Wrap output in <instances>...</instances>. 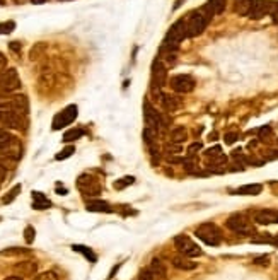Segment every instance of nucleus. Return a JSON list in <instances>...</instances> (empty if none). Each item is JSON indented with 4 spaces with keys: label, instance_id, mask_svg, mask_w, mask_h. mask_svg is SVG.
<instances>
[{
    "label": "nucleus",
    "instance_id": "f257e3e1",
    "mask_svg": "<svg viewBox=\"0 0 278 280\" xmlns=\"http://www.w3.org/2000/svg\"><path fill=\"white\" fill-rule=\"evenodd\" d=\"M22 157L21 140L10 130L0 128V164L7 169H12Z\"/></svg>",
    "mask_w": 278,
    "mask_h": 280
},
{
    "label": "nucleus",
    "instance_id": "f03ea898",
    "mask_svg": "<svg viewBox=\"0 0 278 280\" xmlns=\"http://www.w3.org/2000/svg\"><path fill=\"white\" fill-rule=\"evenodd\" d=\"M186 29H188V38H196L200 36L207 29V26L210 24V21L214 17L210 16V12L205 9V5L195 9L188 14L186 17Z\"/></svg>",
    "mask_w": 278,
    "mask_h": 280
},
{
    "label": "nucleus",
    "instance_id": "7ed1b4c3",
    "mask_svg": "<svg viewBox=\"0 0 278 280\" xmlns=\"http://www.w3.org/2000/svg\"><path fill=\"white\" fill-rule=\"evenodd\" d=\"M0 111H14V113L28 114L29 101L22 94H0Z\"/></svg>",
    "mask_w": 278,
    "mask_h": 280
},
{
    "label": "nucleus",
    "instance_id": "20e7f679",
    "mask_svg": "<svg viewBox=\"0 0 278 280\" xmlns=\"http://www.w3.org/2000/svg\"><path fill=\"white\" fill-rule=\"evenodd\" d=\"M195 236L198 237L200 241H203L208 246H219L222 243V232L215 224L212 222H205V224L198 225L195 229Z\"/></svg>",
    "mask_w": 278,
    "mask_h": 280
},
{
    "label": "nucleus",
    "instance_id": "39448f33",
    "mask_svg": "<svg viewBox=\"0 0 278 280\" xmlns=\"http://www.w3.org/2000/svg\"><path fill=\"white\" fill-rule=\"evenodd\" d=\"M144 121L147 128H154L157 132H161V130H164L167 126V120L162 116V113H159V111L154 108L149 99L144 101Z\"/></svg>",
    "mask_w": 278,
    "mask_h": 280
},
{
    "label": "nucleus",
    "instance_id": "423d86ee",
    "mask_svg": "<svg viewBox=\"0 0 278 280\" xmlns=\"http://www.w3.org/2000/svg\"><path fill=\"white\" fill-rule=\"evenodd\" d=\"M184 38H188V29H186V19H177L174 24L167 29L164 41L162 43L171 45V47H177L184 41Z\"/></svg>",
    "mask_w": 278,
    "mask_h": 280
},
{
    "label": "nucleus",
    "instance_id": "0eeeda50",
    "mask_svg": "<svg viewBox=\"0 0 278 280\" xmlns=\"http://www.w3.org/2000/svg\"><path fill=\"white\" fill-rule=\"evenodd\" d=\"M21 89V79L15 68H5L0 72V94H14Z\"/></svg>",
    "mask_w": 278,
    "mask_h": 280
},
{
    "label": "nucleus",
    "instance_id": "6e6552de",
    "mask_svg": "<svg viewBox=\"0 0 278 280\" xmlns=\"http://www.w3.org/2000/svg\"><path fill=\"white\" fill-rule=\"evenodd\" d=\"M77 188H79V191L84 197H98L103 191V186L98 181V178H94L92 174H87V172L77 178Z\"/></svg>",
    "mask_w": 278,
    "mask_h": 280
},
{
    "label": "nucleus",
    "instance_id": "1a4fd4ad",
    "mask_svg": "<svg viewBox=\"0 0 278 280\" xmlns=\"http://www.w3.org/2000/svg\"><path fill=\"white\" fill-rule=\"evenodd\" d=\"M0 125L7 130H26L28 126V118L26 114L14 113V111H0Z\"/></svg>",
    "mask_w": 278,
    "mask_h": 280
},
{
    "label": "nucleus",
    "instance_id": "9d476101",
    "mask_svg": "<svg viewBox=\"0 0 278 280\" xmlns=\"http://www.w3.org/2000/svg\"><path fill=\"white\" fill-rule=\"evenodd\" d=\"M174 246L181 255L188 256V258H196V256H202V249L198 244L188 237L186 234H177L174 237Z\"/></svg>",
    "mask_w": 278,
    "mask_h": 280
},
{
    "label": "nucleus",
    "instance_id": "9b49d317",
    "mask_svg": "<svg viewBox=\"0 0 278 280\" xmlns=\"http://www.w3.org/2000/svg\"><path fill=\"white\" fill-rule=\"evenodd\" d=\"M225 224L235 234H241V236L253 234V224H251L248 216H244V214H232V216L227 219Z\"/></svg>",
    "mask_w": 278,
    "mask_h": 280
},
{
    "label": "nucleus",
    "instance_id": "f8f14e48",
    "mask_svg": "<svg viewBox=\"0 0 278 280\" xmlns=\"http://www.w3.org/2000/svg\"><path fill=\"white\" fill-rule=\"evenodd\" d=\"M195 86H196L195 79L188 74H177V75H172V77L169 79V87H171V89L177 94L191 93V91L195 89Z\"/></svg>",
    "mask_w": 278,
    "mask_h": 280
},
{
    "label": "nucleus",
    "instance_id": "ddd939ff",
    "mask_svg": "<svg viewBox=\"0 0 278 280\" xmlns=\"http://www.w3.org/2000/svg\"><path fill=\"white\" fill-rule=\"evenodd\" d=\"M77 114H79V108H77V105H68L67 108H63L60 113L55 114L52 128L53 130H61L63 126H68L70 123H73V120L77 118Z\"/></svg>",
    "mask_w": 278,
    "mask_h": 280
},
{
    "label": "nucleus",
    "instance_id": "4468645a",
    "mask_svg": "<svg viewBox=\"0 0 278 280\" xmlns=\"http://www.w3.org/2000/svg\"><path fill=\"white\" fill-rule=\"evenodd\" d=\"M166 82H167V68L156 58L152 63V89H162Z\"/></svg>",
    "mask_w": 278,
    "mask_h": 280
},
{
    "label": "nucleus",
    "instance_id": "2eb2a0df",
    "mask_svg": "<svg viewBox=\"0 0 278 280\" xmlns=\"http://www.w3.org/2000/svg\"><path fill=\"white\" fill-rule=\"evenodd\" d=\"M270 9H272V0H254L248 17L253 21H260V19L268 16Z\"/></svg>",
    "mask_w": 278,
    "mask_h": 280
},
{
    "label": "nucleus",
    "instance_id": "dca6fc26",
    "mask_svg": "<svg viewBox=\"0 0 278 280\" xmlns=\"http://www.w3.org/2000/svg\"><path fill=\"white\" fill-rule=\"evenodd\" d=\"M152 93L159 99L162 110L167 111V113H174V111L179 108V101H177V98H174L172 94H164L161 89H152Z\"/></svg>",
    "mask_w": 278,
    "mask_h": 280
},
{
    "label": "nucleus",
    "instance_id": "f3484780",
    "mask_svg": "<svg viewBox=\"0 0 278 280\" xmlns=\"http://www.w3.org/2000/svg\"><path fill=\"white\" fill-rule=\"evenodd\" d=\"M254 222L260 225L278 224V212L273 209H261L254 212Z\"/></svg>",
    "mask_w": 278,
    "mask_h": 280
},
{
    "label": "nucleus",
    "instance_id": "a211bd4d",
    "mask_svg": "<svg viewBox=\"0 0 278 280\" xmlns=\"http://www.w3.org/2000/svg\"><path fill=\"white\" fill-rule=\"evenodd\" d=\"M205 159H207V163H208V166H210V168H217V166L225 164L227 157L222 152V147H220V145H214L212 149L205 151Z\"/></svg>",
    "mask_w": 278,
    "mask_h": 280
},
{
    "label": "nucleus",
    "instance_id": "6ab92c4d",
    "mask_svg": "<svg viewBox=\"0 0 278 280\" xmlns=\"http://www.w3.org/2000/svg\"><path fill=\"white\" fill-rule=\"evenodd\" d=\"M86 209L89 210V212H101V214L114 212L113 207H111L108 202H104V200H89L86 203Z\"/></svg>",
    "mask_w": 278,
    "mask_h": 280
},
{
    "label": "nucleus",
    "instance_id": "aec40b11",
    "mask_svg": "<svg viewBox=\"0 0 278 280\" xmlns=\"http://www.w3.org/2000/svg\"><path fill=\"white\" fill-rule=\"evenodd\" d=\"M31 197H33V209L46 210V209H50V207H52L50 198L46 197L45 193H41V191H33V193H31Z\"/></svg>",
    "mask_w": 278,
    "mask_h": 280
},
{
    "label": "nucleus",
    "instance_id": "412c9836",
    "mask_svg": "<svg viewBox=\"0 0 278 280\" xmlns=\"http://www.w3.org/2000/svg\"><path fill=\"white\" fill-rule=\"evenodd\" d=\"M172 265H174L176 268H179V270H195L196 268V263L193 262L191 258H188V256H184V255H176V256H172Z\"/></svg>",
    "mask_w": 278,
    "mask_h": 280
},
{
    "label": "nucleus",
    "instance_id": "4be33fe9",
    "mask_svg": "<svg viewBox=\"0 0 278 280\" xmlns=\"http://www.w3.org/2000/svg\"><path fill=\"white\" fill-rule=\"evenodd\" d=\"M263 191V186L260 183H253V185H242L234 191L235 195H242V197H256Z\"/></svg>",
    "mask_w": 278,
    "mask_h": 280
},
{
    "label": "nucleus",
    "instance_id": "5701e85b",
    "mask_svg": "<svg viewBox=\"0 0 278 280\" xmlns=\"http://www.w3.org/2000/svg\"><path fill=\"white\" fill-rule=\"evenodd\" d=\"M225 7H227V0H207L205 3V9L210 12L212 17L220 16L225 10Z\"/></svg>",
    "mask_w": 278,
    "mask_h": 280
},
{
    "label": "nucleus",
    "instance_id": "b1692460",
    "mask_svg": "<svg viewBox=\"0 0 278 280\" xmlns=\"http://www.w3.org/2000/svg\"><path fill=\"white\" fill-rule=\"evenodd\" d=\"M150 272L154 274V277L159 280H167V270H166V265L161 262L159 258H154L150 262Z\"/></svg>",
    "mask_w": 278,
    "mask_h": 280
},
{
    "label": "nucleus",
    "instance_id": "393cba45",
    "mask_svg": "<svg viewBox=\"0 0 278 280\" xmlns=\"http://www.w3.org/2000/svg\"><path fill=\"white\" fill-rule=\"evenodd\" d=\"M186 140H188V130L184 126H174L171 130V133H169V142H172V144L181 145Z\"/></svg>",
    "mask_w": 278,
    "mask_h": 280
},
{
    "label": "nucleus",
    "instance_id": "a878e982",
    "mask_svg": "<svg viewBox=\"0 0 278 280\" xmlns=\"http://www.w3.org/2000/svg\"><path fill=\"white\" fill-rule=\"evenodd\" d=\"M253 2L254 0H234L232 2L234 12L242 17H248L251 12V7H253Z\"/></svg>",
    "mask_w": 278,
    "mask_h": 280
},
{
    "label": "nucleus",
    "instance_id": "bb28decb",
    "mask_svg": "<svg viewBox=\"0 0 278 280\" xmlns=\"http://www.w3.org/2000/svg\"><path fill=\"white\" fill-rule=\"evenodd\" d=\"M84 133H86V130L84 128H70L67 130V132L63 133V142H67V144H70L73 140H79L80 137H84Z\"/></svg>",
    "mask_w": 278,
    "mask_h": 280
},
{
    "label": "nucleus",
    "instance_id": "cd10ccee",
    "mask_svg": "<svg viewBox=\"0 0 278 280\" xmlns=\"http://www.w3.org/2000/svg\"><path fill=\"white\" fill-rule=\"evenodd\" d=\"M72 249H73V251H77V253H82V255L86 256V258H87L91 263H96V262H98V256H96L94 253H92L91 248L82 246V244H73Z\"/></svg>",
    "mask_w": 278,
    "mask_h": 280
},
{
    "label": "nucleus",
    "instance_id": "c85d7f7f",
    "mask_svg": "<svg viewBox=\"0 0 278 280\" xmlns=\"http://www.w3.org/2000/svg\"><path fill=\"white\" fill-rule=\"evenodd\" d=\"M21 188H22L21 185H15V186L12 188V190H10L9 193H7L5 197H3V200H2V202H3V203H12V202L15 200V198H17V195L21 193Z\"/></svg>",
    "mask_w": 278,
    "mask_h": 280
},
{
    "label": "nucleus",
    "instance_id": "c756f323",
    "mask_svg": "<svg viewBox=\"0 0 278 280\" xmlns=\"http://www.w3.org/2000/svg\"><path fill=\"white\" fill-rule=\"evenodd\" d=\"M73 152H75V147H73V145H67V147L63 149V151H60L58 154L55 156V159L56 161H63V159H68V157H70Z\"/></svg>",
    "mask_w": 278,
    "mask_h": 280
},
{
    "label": "nucleus",
    "instance_id": "7c9ffc66",
    "mask_svg": "<svg viewBox=\"0 0 278 280\" xmlns=\"http://www.w3.org/2000/svg\"><path fill=\"white\" fill-rule=\"evenodd\" d=\"M133 181H135V178H133V176H125V178L118 179V181L114 183V188H116V190H123V188H126V186L133 185Z\"/></svg>",
    "mask_w": 278,
    "mask_h": 280
},
{
    "label": "nucleus",
    "instance_id": "2f4dec72",
    "mask_svg": "<svg viewBox=\"0 0 278 280\" xmlns=\"http://www.w3.org/2000/svg\"><path fill=\"white\" fill-rule=\"evenodd\" d=\"M14 29H15V22L14 21L0 22V34H10Z\"/></svg>",
    "mask_w": 278,
    "mask_h": 280
},
{
    "label": "nucleus",
    "instance_id": "473e14b6",
    "mask_svg": "<svg viewBox=\"0 0 278 280\" xmlns=\"http://www.w3.org/2000/svg\"><path fill=\"white\" fill-rule=\"evenodd\" d=\"M34 234H36V231H34V227L33 225H28V227L24 229V239H26V243L31 244L34 241Z\"/></svg>",
    "mask_w": 278,
    "mask_h": 280
},
{
    "label": "nucleus",
    "instance_id": "72a5a7b5",
    "mask_svg": "<svg viewBox=\"0 0 278 280\" xmlns=\"http://www.w3.org/2000/svg\"><path fill=\"white\" fill-rule=\"evenodd\" d=\"M33 280H58V277H56L55 272H45V274L36 275Z\"/></svg>",
    "mask_w": 278,
    "mask_h": 280
},
{
    "label": "nucleus",
    "instance_id": "f704fd0d",
    "mask_svg": "<svg viewBox=\"0 0 278 280\" xmlns=\"http://www.w3.org/2000/svg\"><path fill=\"white\" fill-rule=\"evenodd\" d=\"M202 151V142H193V144L188 147V156L190 157H195L196 152Z\"/></svg>",
    "mask_w": 278,
    "mask_h": 280
},
{
    "label": "nucleus",
    "instance_id": "c9c22d12",
    "mask_svg": "<svg viewBox=\"0 0 278 280\" xmlns=\"http://www.w3.org/2000/svg\"><path fill=\"white\" fill-rule=\"evenodd\" d=\"M270 17H272V21L278 24V0L277 2H272V9H270Z\"/></svg>",
    "mask_w": 278,
    "mask_h": 280
},
{
    "label": "nucleus",
    "instance_id": "e433bc0d",
    "mask_svg": "<svg viewBox=\"0 0 278 280\" xmlns=\"http://www.w3.org/2000/svg\"><path fill=\"white\" fill-rule=\"evenodd\" d=\"M237 139H239V133L237 132H229V133H225V137H223V140H225L227 145H232Z\"/></svg>",
    "mask_w": 278,
    "mask_h": 280
},
{
    "label": "nucleus",
    "instance_id": "4c0bfd02",
    "mask_svg": "<svg viewBox=\"0 0 278 280\" xmlns=\"http://www.w3.org/2000/svg\"><path fill=\"white\" fill-rule=\"evenodd\" d=\"M138 280H157L154 277V274L150 272V268H147V270H142L140 275H138Z\"/></svg>",
    "mask_w": 278,
    "mask_h": 280
},
{
    "label": "nucleus",
    "instance_id": "58836bf2",
    "mask_svg": "<svg viewBox=\"0 0 278 280\" xmlns=\"http://www.w3.org/2000/svg\"><path fill=\"white\" fill-rule=\"evenodd\" d=\"M270 133H272V126H268V125L261 126V128L258 130V135H260V139H265V137H268Z\"/></svg>",
    "mask_w": 278,
    "mask_h": 280
},
{
    "label": "nucleus",
    "instance_id": "ea45409f",
    "mask_svg": "<svg viewBox=\"0 0 278 280\" xmlns=\"http://www.w3.org/2000/svg\"><path fill=\"white\" fill-rule=\"evenodd\" d=\"M254 263H256V265H263V267H266V265H270V256H268V255L258 256V258H254Z\"/></svg>",
    "mask_w": 278,
    "mask_h": 280
},
{
    "label": "nucleus",
    "instance_id": "a19ab883",
    "mask_svg": "<svg viewBox=\"0 0 278 280\" xmlns=\"http://www.w3.org/2000/svg\"><path fill=\"white\" fill-rule=\"evenodd\" d=\"M5 176H7V168L0 164V185H2V183L5 181Z\"/></svg>",
    "mask_w": 278,
    "mask_h": 280
},
{
    "label": "nucleus",
    "instance_id": "79ce46f5",
    "mask_svg": "<svg viewBox=\"0 0 278 280\" xmlns=\"http://www.w3.org/2000/svg\"><path fill=\"white\" fill-rule=\"evenodd\" d=\"M5 65H7V58L0 53V72L5 70Z\"/></svg>",
    "mask_w": 278,
    "mask_h": 280
},
{
    "label": "nucleus",
    "instance_id": "37998d69",
    "mask_svg": "<svg viewBox=\"0 0 278 280\" xmlns=\"http://www.w3.org/2000/svg\"><path fill=\"white\" fill-rule=\"evenodd\" d=\"M266 154V159H278V151H268Z\"/></svg>",
    "mask_w": 278,
    "mask_h": 280
},
{
    "label": "nucleus",
    "instance_id": "c03bdc74",
    "mask_svg": "<svg viewBox=\"0 0 278 280\" xmlns=\"http://www.w3.org/2000/svg\"><path fill=\"white\" fill-rule=\"evenodd\" d=\"M9 47H10V50H12V52H21V45H19L17 41H12Z\"/></svg>",
    "mask_w": 278,
    "mask_h": 280
},
{
    "label": "nucleus",
    "instance_id": "a18cd8bd",
    "mask_svg": "<svg viewBox=\"0 0 278 280\" xmlns=\"http://www.w3.org/2000/svg\"><path fill=\"white\" fill-rule=\"evenodd\" d=\"M3 280H24V277H22V275H10V277H7Z\"/></svg>",
    "mask_w": 278,
    "mask_h": 280
},
{
    "label": "nucleus",
    "instance_id": "49530a36",
    "mask_svg": "<svg viewBox=\"0 0 278 280\" xmlns=\"http://www.w3.org/2000/svg\"><path fill=\"white\" fill-rule=\"evenodd\" d=\"M119 267H121V265L118 263L116 267H114L113 270H111V274H110V277H108V279H113V277H114V274H116V272H118V268H119Z\"/></svg>",
    "mask_w": 278,
    "mask_h": 280
},
{
    "label": "nucleus",
    "instance_id": "de8ad7c7",
    "mask_svg": "<svg viewBox=\"0 0 278 280\" xmlns=\"http://www.w3.org/2000/svg\"><path fill=\"white\" fill-rule=\"evenodd\" d=\"M33 3H36V5H41V3H46L48 0H31Z\"/></svg>",
    "mask_w": 278,
    "mask_h": 280
},
{
    "label": "nucleus",
    "instance_id": "09e8293b",
    "mask_svg": "<svg viewBox=\"0 0 278 280\" xmlns=\"http://www.w3.org/2000/svg\"><path fill=\"white\" fill-rule=\"evenodd\" d=\"M181 2H183V0H176V5H174V7H172V10L179 9V7H181V5H183V3H181Z\"/></svg>",
    "mask_w": 278,
    "mask_h": 280
},
{
    "label": "nucleus",
    "instance_id": "8fccbe9b",
    "mask_svg": "<svg viewBox=\"0 0 278 280\" xmlns=\"http://www.w3.org/2000/svg\"><path fill=\"white\" fill-rule=\"evenodd\" d=\"M273 244H275V246H278V234L275 237H273Z\"/></svg>",
    "mask_w": 278,
    "mask_h": 280
},
{
    "label": "nucleus",
    "instance_id": "3c124183",
    "mask_svg": "<svg viewBox=\"0 0 278 280\" xmlns=\"http://www.w3.org/2000/svg\"><path fill=\"white\" fill-rule=\"evenodd\" d=\"M0 5H5V0H0Z\"/></svg>",
    "mask_w": 278,
    "mask_h": 280
},
{
    "label": "nucleus",
    "instance_id": "603ef678",
    "mask_svg": "<svg viewBox=\"0 0 278 280\" xmlns=\"http://www.w3.org/2000/svg\"><path fill=\"white\" fill-rule=\"evenodd\" d=\"M14 2H17V3H22V2H24V0H14Z\"/></svg>",
    "mask_w": 278,
    "mask_h": 280
}]
</instances>
